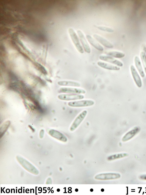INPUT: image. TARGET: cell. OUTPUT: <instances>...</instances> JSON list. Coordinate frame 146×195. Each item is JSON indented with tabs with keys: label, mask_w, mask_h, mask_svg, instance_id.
<instances>
[{
	"label": "cell",
	"mask_w": 146,
	"mask_h": 195,
	"mask_svg": "<svg viewBox=\"0 0 146 195\" xmlns=\"http://www.w3.org/2000/svg\"><path fill=\"white\" fill-rule=\"evenodd\" d=\"M94 102L92 100H82L69 102L68 105L71 107L78 108L88 107L93 105Z\"/></svg>",
	"instance_id": "6da1fadb"
},
{
	"label": "cell",
	"mask_w": 146,
	"mask_h": 195,
	"mask_svg": "<svg viewBox=\"0 0 146 195\" xmlns=\"http://www.w3.org/2000/svg\"><path fill=\"white\" fill-rule=\"evenodd\" d=\"M87 111L85 110L80 113L76 117L71 124L70 130L72 132L76 129L84 120L87 114Z\"/></svg>",
	"instance_id": "7a4b0ae2"
},
{
	"label": "cell",
	"mask_w": 146,
	"mask_h": 195,
	"mask_svg": "<svg viewBox=\"0 0 146 195\" xmlns=\"http://www.w3.org/2000/svg\"><path fill=\"white\" fill-rule=\"evenodd\" d=\"M17 159L20 164L27 170L35 174H38L37 169L27 160L21 157H17Z\"/></svg>",
	"instance_id": "3957f363"
},
{
	"label": "cell",
	"mask_w": 146,
	"mask_h": 195,
	"mask_svg": "<svg viewBox=\"0 0 146 195\" xmlns=\"http://www.w3.org/2000/svg\"><path fill=\"white\" fill-rule=\"evenodd\" d=\"M68 32L71 38L78 51L80 53H84L83 48L74 30L72 28H70Z\"/></svg>",
	"instance_id": "277c9868"
},
{
	"label": "cell",
	"mask_w": 146,
	"mask_h": 195,
	"mask_svg": "<svg viewBox=\"0 0 146 195\" xmlns=\"http://www.w3.org/2000/svg\"><path fill=\"white\" fill-rule=\"evenodd\" d=\"M58 98L61 100L70 101L83 99L84 98V96L80 94H63L59 95Z\"/></svg>",
	"instance_id": "5b68a950"
},
{
	"label": "cell",
	"mask_w": 146,
	"mask_h": 195,
	"mask_svg": "<svg viewBox=\"0 0 146 195\" xmlns=\"http://www.w3.org/2000/svg\"><path fill=\"white\" fill-rule=\"evenodd\" d=\"M59 93L68 94H84L86 91L83 89L74 87H62L59 90Z\"/></svg>",
	"instance_id": "8992f818"
},
{
	"label": "cell",
	"mask_w": 146,
	"mask_h": 195,
	"mask_svg": "<svg viewBox=\"0 0 146 195\" xmlns=\"http://www.w3.org/2000/svg\"><path fill=\"white\" fill-rule=\"evenodd\" d=\"M120 177V175L117 173H108L99 174L96 175L95 178L100 180H106L115 179Z\"/></svg>",
	"instance_id": "52a82bcc"
},
{
	"label": "cell",
	"mask_w": 146,
	"mask_h": 195,
	"mask_svg": "<svg viewBox=\"0 0 146 195\" xmlns=\"http://www.w3.org/2000/svg\"><path fill=\"white\" fill-rule=\"evenodd\" d=\"M130 70L134 80L139 87H141L142 86V82L141 79L135 67L133 65L130 66Z\"/></svg>",
	"instance_id": "ba28073f"
},
{
	"label": "cell",
	"mask_w": 146,
	"mask_h": 195,
	"mask_svg": "<svg viewBox=\"0 0 146 195\" xmlns=\"http://www.w3.org/2000/svg\"><path fill=\"white\" fill-rule=\"evenodd\" d=\"M77 33L80 38V41L84 50L88 53H90L91 52L90 48L86 39L84 34L80 30H78L77 31Z\"/></svg>",
	"instance_id": "9c48e42d"
},
{
	"label": "cell",
	"mask_w": 146,
	"mask_h": 195,
	"mask_svg": "<svg viewBox=\"0 0 146 195\" xmlns=\"http://www.w3.org/2000/svg\"><path fill=\"white\" fill-rule=\"evenodd\" d=\"M99 58L102 60L112 63L118 67H122L123 65L121 62L110 56L101 55L99 57Z\"/></svg>",
	"instance_id": "30bf717a"
},
{
	"label": "cell",
	"mask_w": 146,
	"mask_h": 195,
	"mask_svg": "<svg viewBox=\"0 0 146 195\" xmlns=\"http://www.w3.org/2000/svg\"><path fill=\"white\" fill-rule=\"evenodd\" d=\"M49 134L52 137L62 142L67 141V137L61 132L52 129L49 132Z\"/></svg>",
	"instance_id": "8fae6325"
},
{
	"label": "cell",
	"mask_w": 146,
	"mask_h": 195,
	"mask_svg": "<svg viewBox=\"0 0 146 195\" xmlns=\"http://www.w3.org/2000/svg\"><path fill=\"white\" fill-rule=\"evenodd\" d=\"M140 130V127H134L125 135L122 138V141L125 142L131 139L137 134Z\"/></svg>",
	"instance_id": "7c38bea8"
},
{
	"label": "cell",
	"mask_w": 146,
	"mask_h": 195,
	"mask_svg": "<svg viewBox=\"0 0 146 195\" xmlns=\"http://www.w3.org/2000/svg\"><path fill=\"white\" fill-rule=\"evenodd\" d=\"M94 37L104 47L109 48H112L113 46L107 40L97 34L93 35Z\"/></svg>",
	"instance_id": "4fadbf2b"
},
{
	"label": "cell",
	"mask_w": 146,
	"mask_h": 195,
	"mask_svg": "<svg viewBox=\"0 0 146 195\" xmlns=\"http://www.w3.org/2000/svg\"><path fill=\"white\" fill-rule=\"evenodd\" d=\"M97 64L101 67L109 70L117 71L120 69V68L118 66L102 61H99Z\"/></svg>",
	"instance_id": "5bb4252c"
},
{
	"label": "cell",
	"mask_w": 146,
	"mask_h": 195,
	"mask_svg": "<svg viewBox=\"0 0 146 195\" xmlns=\"http://www.w3.org/2000/svg\"><path fill=\"white\" fill-rule=\"evenodd\" d=\"M86 38L90 43L95 48L100 51H103L104 48L103 47L98 43L90 35H87Z\"/></svg>",
	"instance_id": "9a60e30c"
},
{
	"label": "cell",
	"mask_w": 146,
	"mask_h": 195,
	"mask_svg": "<svg viewBox=\"0 0 146 195\" xmlns=\"http://www.w3.org/2000/svg\"><path fill=\"white\" fill-rule=\"evenodd\" d=\"M58 84L60 86L79 87L80 86L79 83L72 81H59Z\"/></svg>",
	"instance_id": "2e32d148"
},
{
	"label": "cell",
	"mask_w": 146,
	"mask_h": 195,
	"mask_svg": "<svg viewBox=\"0 0 146 195\" xmlns=\"http://www.w3.org/2000/svg\"><path fill=\"white\" fill-rule=\"evenodd\" d=\"M134 62L135 66L140 75L142 77H144L145 74L141 61L139 57L137 56H135L134 58Z\"/></svg>",
	"instance_id": "e0dca14e"
},
{
	"label": "cell",
	"mask_w": 146,
	"mask_h": 195,
	"mask_svg": "<svg viewBox=\"0 0 146 195\" xmlns=\"http://www.w3.org/2000/svg\"><path fill=\"white\" fill-rule=\"evenodd\" d=\"M109 55L116 58H120L124 57L125 54L122 52L117 51H111L107 53Z\"/></svg>",
	"instance_id": "ac0fdd59"
},
{
	"label": "cell",
	"mask_w": 146,
	"mask_h": 195,
	"mask_svg": "<svg viewBox=\"0 0 146 195\" xmlns=\"http://www.w3.org/2000/svg\"><path fill=\"white\" fill-rule=\"evenodd\" d=\"M128 154L125 153H120L111 155L108 157V160H113L126 156Z\"/></svg>",
	"instance_id": "d6986e66"
},
{
	"label": "cell",
	"mask_w": 146,
	"mask_h": 195,
	"mask_svg": "<svg viewBox=\"0 0 146 195\" xmlns=\"http://www.w3.org/2000/svg\"><path fill=\"white\" fill-rule=\"evenodd\" d=\"M140 57L145 72L146 74V54L144 52L142 51L141 53Z\"/></svg>",
	"instance_id": "ffe728a7"
},
{
	"label": "cell",
	"mask_w": 146,
	"mask_h": 195,
	"mask_svg": "<svg viewBox=\"0 0 146 195\" xmlns=\"http://www.w3.org/2000/svg\"><path fill=\"white\" fill-rule=\"evenodd\" d=\"M10 124V122L9 121H6L4 122L0 127V132L3 133L5 132L8 128Z\"/></svg>",
	"instance_id": "44dd1931"
},
{
	"label": "cell",
	"mask_w": 146,
	"mask_h": 195,
	"mask_svg": "<svg viewBox=\"0 0 146 195\" xmlns=\"http://www.w3.org/2000/svg\"><path fill=\"white\" fill-rule=\"evenodd\" d=\"M98 28L102 31H106L109 32H112L113 31V30L111 28L105 27L98 26Z\"/></svg>",
	"instance_id": "7402d4cb"
},
{
	"label": "cell",
	"mask_w": 146,
	"mask_h": 195,
	"mask_svg": "<svg viewBox=\"0 0 146 195\" xmlns=\"http://www.w3.org/2000/svg\"><path fill=\"white\" fill-rule=\"evenodd\" d=\"M44 133V130H42L40 133V136L41 138H42L43 137Z\"/></svg>",
	"instance_id": "603a6c76"
},
{
	"label": "cell",
	"mask_w": 146,
	"mask_h": 195,
	"mask_svg": "<svg viewBox=\"0 0 146 195\" xmlns=\"http://www.w3.org/2000/svg\"><path fill=\"white\" fill-rule=\"evenodd\" d=\"M140 178L142 179L146 180V174L141 176Z\"/></svg>",
	"instance_id": "cb8c5ba5"
},
{
	"label": "cell",
	"mask_w": 146,
	"mask_h": 195,
	"mask_svg": "<svg viewBox=\"0 0 146 195\" xmlns=\"http://www.w3.org/2000/svg\"><path fill=\"white\" fill-rule=\"evenodd\" d=\"M51 182V179L50 178H49L48 179L46 182L47 183V184H49V182H50V184H51V183H50V182Z\"/></svg>",
	"instance_id": "d4e9b609"
},
{
	"label": "cell",
	"mask_w": 146,
	"mask_h": 195,
	"mask_svg": "<svg viewBox=\"0 0 146 195\" xmlns=\"http://www.w3.org/2000/svg\"><path fill=\"white\" fill-rule=\"evenodd\" d=\"M29 128H31L32 130L34 131V128H33L32 126H31V125H29Z\"/></svg>",
	"instance_id": "484cf974"
},
{
	"label": "cell",
	"mask_w": 146,
	"mask_h": 195,
	"mask_svg": "<svg viewBox=\"0 0 146 195\" xmlns=\"http://www.w3.org/2000/svg\"><path fill=\"white\" fill-rule=\"evenodd\" d=\"M90 191L91 192H92L93 191V189H91L90 190Z\"/></svg>",
	"instance_id": "4316f807"
},
{
	"label": "cell",
	"mask_w": 146,
	"mask_h": 195,
	"mask_svg": "<svg viewBox=\"0 0 146 195\" xmlns=\"http://www.w3.org/2000/svg\"><path fill=\"white\" fill-rule=\"evenodd\" d=\"M101 191H102V192H103V191H104V190L103 189H102L101 190Z\"/></svg>",
	"instance_id": "83f0119b"
},
{
	"label": "cell",
	"mask_w": 146,
	"mask_h": 195,
	"mask_svg": "<svg viewBox=\"0 0 146 195\" xmlns=\"http://www.w3.org/2000/svg\"><path fill=\"white\" fill-rule=\"evenodd\" d=\"M75 191L76 192H77V191H78V190L77 189H76L75 190Z\"/></svg>",
	"instance_id": "f1b7e54d"
}]
</instances>
